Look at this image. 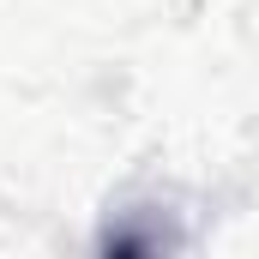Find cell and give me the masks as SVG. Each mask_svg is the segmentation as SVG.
I'll return each instance as SVG.
<instances>
[{
	"mask_svg": "<svg viewBox=\"0 0 259 259\" xmlns=\"http://www.w3.org/2000/svg\"><path fill=\"white\" fill-rule=\"evenodd\" d=\"M97 247L103 253H121V259H151V253L187 247V229H181V211L163 193H139V199L109 205V217L97 229Z\"/></svg>",
	"mask_w": 259,
	"mask_h": 259,
	"instance_id": "cell-1",
	"label": "cell"
}]
</instances>
